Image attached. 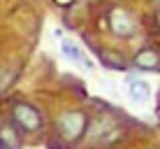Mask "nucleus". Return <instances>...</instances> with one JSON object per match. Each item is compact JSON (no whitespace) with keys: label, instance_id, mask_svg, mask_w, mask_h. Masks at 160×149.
Returning a JSON list of instances; mask_svg holds the SVG:
<instances>
[{"label":"nucleus","instance_id":"20e7f679","mask_svg":"<svg viewBox=\"0 0 160 149\" xmlns=\"http://www.w3.org/2000/svg\"><path fill=\"white\" fill-rule=\"evenodd\" d=\"M135 65L139 70H158V65H160L158 51H153V49H142L135 56Z\"/></svg>","mask_w":160,"mask_h":149},{"label":"nucleus","instance_id":"0eeeda50","mask_svg":"<svg viewBox=\"0 0 160 149\" xmlns=\"http://www.w3.org/2000/svg\"><path fill=\"white\" fill-rule=\"evenodd\" d=\"M60 51H63V56H65V58L74 61V63H79V65H88L86 56L81 54V49L77 47L74 42H70V40H63V42H60Z\"/></svg>","mask_w":160,"mask_h":149},{"label":"nucleus","instance_id":"7ed1b4c3","mask_svg":"<svg viewBox=\"0 0 160 149\" xmlns=\"http://www.w3.org/2000/svg\"><path fill=\"white\" fill-rule=\"evenodd\" d=\"M109 28H112L116 35L121 37H128L135 33V21H132V16L125 12V9L116 7L112 14H109Z\"/></svg>","mask_w":160,"mask_h":149},{"label":"nucleus","instance_id":"39448f33","mask_svg":"<svg viewBox=\"0 0 160 149\" xmlns=\"http://www.w3.org/2000/svg\"><path fill=\"white\" fill-rule=\"evenodd\" d=\"M130 98L135 103H146L151 98V86L142 79H132L130 82Z\"/></svg>","mask_w":160,"mask_h":149},{"label":"nucleus","instance_id":"6e6552de","mask_svg":"<svg viewBox=\"0 0 160 149\" xmlns=\"http://www.w3.org/2000/svg\"><path fill=\"white\" fill-rule=\"evenodd\" d=\"M72 3H74V0H56V5H58V7H70Z\"/></svg>","mask_w":160,"mask_h":149},{"label":"nucleus","instance_id":"423d86ee","mask_svg":"<svg viewBox=\"0 0 160 149\" xmlns=\"http://www.w3.org/2000/svg\"><path fill=\"white\" fill-rule=\"evenodd\" d=\"M21 140L12 126H0V149H19Z\"/></svg>","mask_w":160,"mask_h":149},{"label":"nucleus","instance_id":"1a4fd4ad","mask_svg":"<svg viewBox=\"0 0 160 149\" xmlns=\"http://www.w3.org/2000/svg\"><path fill=\"white\" fill-rule=\"evenodd\" d=\"M156 24L160 26V9H158V14H156Z\"/></svg>","mask_w":160,"mask_h":149},{"label":"nucleus","instance_id":"f257e3e1","mask_svg":"<svg viewBox=\"0 0 160 149\" xmlns=\"http://www.w3.org/2000/svg\"><path fill=\"white\" fill-rule=\"evenodd\" d=\"M58 135L65 137L68 142L77 140V137H81V133H84L86 128V114L81 112H65L58 117Z\"/></svg>","mask_w":160,"mask_h":149},{"label":"nucleus","instance_id":"f03ea898","mask_svg":"<svg viewBox=\"0 0 160 149\" xmlns=\"http://www.w3.org/2000/svg\"><path fill=\"white\" fill-rule=\"evenodd\" d=\"M14 121L21 126L23 130H28V133H35V130H40V126H42V117H40V112H37L32 105H26V103H19L14 107Z\"/></svg>","mask_w":160,"mask_h":149}]
</instances>
